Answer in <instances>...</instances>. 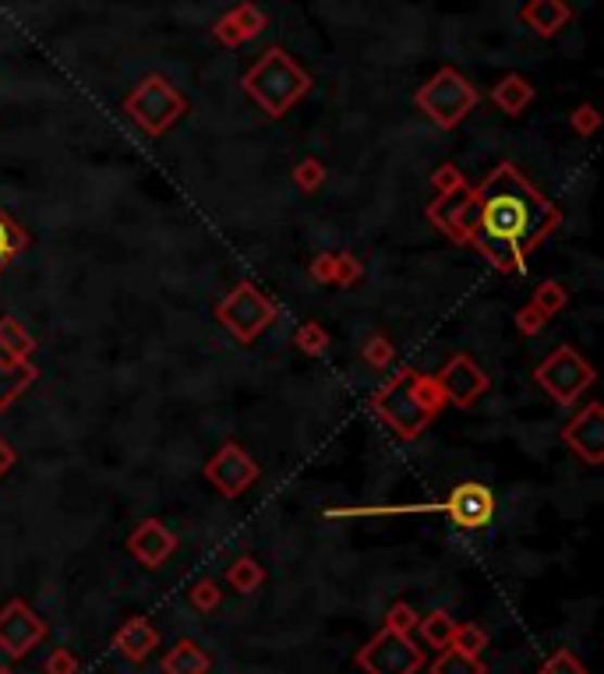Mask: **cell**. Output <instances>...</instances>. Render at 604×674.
Masks as SVG:
<instances>
[{"mask_svg": "<svg viewBox=\"0 0 604 674\" xmlns=\"http://www.w3.org/2000/svg\"><path fill=\"white\" fill-rule=\"evenodd\" d=\"M43 671H47V674H78V671H81V660H78L72 650H67V646H61V650H53V653L47 657Z\"/></svg>", "mask_w": 604, "mask_h": 674, "instance_id": "cell-37", "label": "cell"}, {"mask_svg": "<svg viewBox=\"0 0 604 674\" xmlns=\"http://www.w3.org/2000/svg\"><path fill=\"white\" fill-rule=\"evenodd\" d=\"M414 103L439 131H456L460 124L474 114V106L481 103V92H477L474 81L463 72H456V67H439V72L414 92Z\"/></svg>", "mask_w": 604, "mask_h": 674, "instance_id": "cell-4", "label": "cell"}, {"mask_svg": "<svg viewBox=\"0 0 604 674\" xmlns=\"http://www.w3.org/2000/svg\"><path fill=\"white\" fill-rule=\"evenodd\" d=\"M160 667L163 674H209L213 657H209V650L199 639H177L171 650L163 653Z\"/></svg>", "mask_w": 604, "mask_h": 674, "instance_id": "cell-20", "label": "cell"}, {"mask_svg": "<svg viewBox=\"0 0 604 674\" xmlns=\"http://www.w3.org/2000/svg\"><path fill=\"white\" fill-rule=\"evenodd\" d=\"M29 244H33L29 230H25L11 213H4V208H0V276H4L11 265L18 262V255H25V251H29Z\"/></svg>", "mask_w": 604, "mask_h": 674, "instance_id": "cell-21", "label": "cell"}, {"mask_svg": "<svg viewBox=\"0 0 604 674\" xmlns=\"http://www.w3.org/2000/svg\"><path fill=\"white\" fill-rule=\"evenodd\" d=\"M435 382H439L445 406H456V410H470V406L491 389L488 371L477 364L470 354H453L439 371H435Z\"/></svg>", "mask_w": 604, "mask_h": 674, "instance_id": "cell-10", "label": "cell"}, {"mask_svg": "<svg viewBox=\"0 0 604 674\" xmlns=\"http://www.w3.org/2000/svg\"><path fill=\"white\" fill-rule=\"evenodd\" d=\"M0 674H15V671H11V667H0Z\"/></svg>", "mask_w": 604, "mask_h": 674, "instance_id": "cell-41", "label": "cell"}, {"mask_svg": "<svg viewBox=\"0 0 604 674\" xmlns=\"http://www.w3.org/2000/svg\"><path fill=\"white\" fill-rule=\"evenodd\" d=\"M312 86H315L312 75H307L284 47H269L241 78V89L248 92V100L273 120H284L290 110L312 92Z\"/></svg>", "mask_w": 604, "mask_h": 674, "instance_id": "cell-3", "label": "cell"}, {"mask_svg": "<svg viewBox=\"0 0 604 674\" xmlns=\"http://www.w3.org/2000/svg\"><path fill=\"white\" fill-rule=\"evenodd\" d=\"M276 318H279V304L269 293H262L251 279H241V283L216 304V321L244 346L255 343Z\"/></svg>", "mask_w": 604, "mask_h": 674, "instance_id": "cell-6", "label": "cell"}, {"mask_svg": "<svg viewBox=\"0 0 604 674\" xmlns=\"http://www.w3.org/2000/svg\"><path fill=\"white\" fill-rule=\"evenodd\" d=\"M558 438L576 459H583L587 467H601L604 462V406L597 399L587 403L580 414L562 424Z\"/></svg>", "mask_w": 604, "mask_h": 674, "instance_id": "cell-12", "label": "cell"}, {"mask_svg": "<svg viewBox=\"0 0 604 674\" xmlns=\"http://www.w3.org/2000/svg\"><path fill=\"white\" fill-rule=\"evenodd\" d=\"M361 279H364V262L357 255H350V251H332V283L329 287L350 290V287H357Z\"/></svg>", "mask_w": 604, "mask_h": 674, "instance_id": "cell-27", "label": "cell"}, {"mask_svg": "<svg viewBox=\"0 0 604 674\" xmlns=\"http://www.w3.org/2000/svg\"><path fill=\"white\" fill-rule=\"evenodd\" d=\"M569 128L576 131V135H583V138H590V135H597V128H601V114L594 110V103H580L569 114Z\"/></svg>", "mask_w": 604, "mask_h": 674, "instance_id": "cell-36", "label": "cell"}, {"mask_svg": "<svg viewBox=\"0 0 604 674\" xmlns=\"http://www.w3.org/2000/svg\"><path fill=\"white\" fill-rule=\"evenodd\" d=\"M0 346H4L11 357H18V360H33L39 340H36V335H33L29 329L22 326L18 318L4 315V318H0Z\"/></svg>", "mask_w": 604, "mask_h": 674, "instance_id": "cell-22", "label": "cell"}, {"mask_svg": "<svg viewBox=\"0 0 604 674\" xmlns=\"http://www.w3.org/2000/svg\"><path fill=\"white\" fill-rule=\"evenodd\" d=\"M533 311H538L544 321H552L562 307L569 304V290L562 287V283H555V279H544V283H538V290L530 293V301H527Z\"/></svg>", "mask_w": 604, "mask_h": 674, "instance_id": "cell-24", "label": "cell"}, {"mask_svg": "<svg viewBox=\"0 0 604 674\" xmlns=\"http://www.w3.org/2000/svg\"><path fill=\"white\" fill-rule=\"evenodd\" d=\"M202 473L223 498H241L259 481V462L251 459V453L241 442H223L213 453V459L205 462Z\"/></svg>", "mask_w": 604, "mask_h": 674, "instance_id": "cell-9", "label": "cell"}, {"mask_svg": "<svg viewBox=\"0 0 604 674\" xmlns=\"http://www.w3.org/2000/svg\"><path fill=\"white\" fill-rule=\"evenodd\" d=\"M265 29H269V15H265L255 0H244V4L230 8L227 15H219L209 33H213V39L219 47L237 50V47L251 43V39H259Z\"/></svg>", "mask_w": 604, "mask_h": 674, "instance_id": "cell-14", "label": "cell"}, {"mask_svg": "<svg viewBox=\"0 0 604 674\" xmlns=\"http://www.w3.org/2000/svg\"><path fill=\"white\" fill-rule=\"evenodd\" d=\"M354 660L364 674H417L428 664L425 650H420L411 636L392 632V628L375 632V636L357 650Z\"/></svg>", "mask_w": 604, "mask_h": 674, "instance_id": "cell-8", "label": "cell"}, {"mask_svg": "<svg viewBox=\"0 0 604 674\" xmlns=\"http://www.w3.org/2000/svg\"><path fill=\"white\" fill-rule=\"evenodd\" d=\"M177 533L163 523V519H142L135 530H131V537H128V551L142 561L146 569H160L166 558H171L177 551Z\"/></svg>", "mask_w": 604, "mask_h": 674, "instance_id": "cell-15", "label": "cell"}, {"mask_svg": "<svg viewBox=\"0 0 604 674\" xmlns=\"http://www.w3.org/2000/svg\"><path fill=\"white\" fill-rule=\"evenodd\" d=\"M50 636V625L25 600H8L0 608V650L11 660L29 657Z\"/></svg>", "mask_w": 604, "mask_h": 674, "instance_id": "cell-11", "label": "cell"}, {"mask_svg": "<svg viewBox=\"0 0 604 674\" xmlns=\"http://www.w3.org/2000/svg\"><path fill=\"white\" fill-rule=\"evenodd\" d=\"M227 583L237 589V594H255V589L265 583V565H259L251 555H241L227 565Z\"/></svg>", "mask_w": 604, "mask_h": 674, "instance_id": "cell-25", "label": "cell"}, {"mask_svg": "<svg viewBox=\"0 0 604 674\" xmlns=\"http://www.w3.org/2000/svg\"><path fill=\"white\" fill-rule=\"evenodd\" d=\"M597 382V371L583 354H576L572 346H555L538 368H533V385L544 396H552L558 406H576V399Z\"/></svg>", "mask_w": 604, "mask_h": 674, "instance_id": "cell-7", "label": "cell"}, {"mask_svg": "<svg viewBox=\"0 0 604 674\" xmlns=\"http://www.w3.org/2000/svg\"><path fill=\"white\" fill-rule=\"evenodd\" d=\"M414 628L420 632L425 646H431V650H445V646L453 643L456 622H453V614H449V611H431L425 618H417Z\"/></svg>", "mask_w": 604, "mask_h": 674, "instance_id": "cell-23", "label": "cell"}, {"mask_svg": "<svg viewBox=\"0 0 604 674\" xmlns=\"http://www.w3.org/2000/svg\"><path fill=\"white\" fill-rule=\"evenodd\" d=\"M453 650L460 653H467V657H481L488 650V632L481 625H474V622H456V632H453Z\"/></svg>", "mask_w": 604, "mask_h": 674, "instance_id": "cell-30", "label": "cell"}, {"mask_svg": "<svg viewBox=\"0 0 604 674\" xmlns=\"http://www.w3.org/2000/svg\"><path fill=\"white\" fill-rule=\"evenodd\" d=\"M361 357H364V364H368L372 371H386V368H392V360H397V346H392L389 335L375 332V335L364 340Z\"/></svg>", "mask_w": 604, "mask_h": 674, "instance_id": "cell-28", "label": "cell"}, {"mask_svg": "<svg viewBox=\"0 0 604 674\" xmlns=\"http://www.w3.org/2000/svg\"><path fill=\"white\" fill-rule=\"evenodd\" d=\"M124 114L135 128L149 138H163L174 124L188 114V96L180 92L166 75H149L124 96Z\"/></svg>", "mask_w": 604, "mask_h": 674, "instance_id": "cell-5", "label": "cell"}, {"mask_svg": "<svg viewBox=\"0 0 604 674\" xmlns=\"http://www.w3.org/2000/svg\"><path fill=\"white\" fill-rule=\"evenodd\" d=\"M417 611L411 608L406 600H397V603H389V611H386V625L382 628H392V632H403V636H411L414 625H417Z\"/></svg>", "mask_w": 604, "mask_h": 674, "instance_id": "cell-35", "label": "cell"}, {"mask_svg": "<svg viewBox=\"0 0 604 674\" xmlns=\"http://www.w3.org/2000/svg\"><path fill=\"white\" fill-rule=\"evenodd\" d=\"M431 674H488V664L481 657H467L453 650V646H445V650H439V657H435Z\"/></svg>", "mask_w": 604, "mask_h": 674, "instance_id": "cell-26", "label": "cell"}, {"mask_svg": "<svg viewBox=\"0 0 604 674\" xmlns=\"http://www.w3.org/2000/svg\"><path fill=\"white\" fill-rule=\"evenodd\" d=\"M36 378H39V368L33 360L11 357L8 349L0 346V414L11 410V406L25 396V389H29Z\"/></svg>", "mask_w": 604, "mask_h": 674, "instance_id": "cell-18", "label": "cell"}, {"mask_svg": "<svg viewBox=\"0 0 604 674\" xmlns=\"http://www.w3.org/2000/svg\"><path fill=\"white\" fill-rule=\"evenodd\" d=\"M519 22H524L527 29H533V36L555 39L572 22V8L566 0H527V4L519 8Z\"/></svg>", "mask_w": 604, "mask_h": 674, "instance_id": "cell-17", "label": "cell"}, {"mask_svg": "<svg viewBox=\"0 0 604 674\" xmlns=\"http://www.w3.org/2000/svg\"><path fill=\"white\" fill-rule=\"evenodd\" d=\"M293 343H298L301 354L322 357L329 349V332L322 329V321H304V326H298V332H293Z\"/></svg>", "mask_w": 604, "mask_h": 674, "instance_id": "cell-31", "label": "cell"}, {"mask_svg": "<svg viewBox=\"0 0 604 674\" xmlns=\"http://www.w3.org/2000/svg\"><path fill=\"white\" fill-rule=\"evenodd\" d=\"M110 646H114V653L128 660V664H146L152 650H160V632L152 628L149 618L135 614L114 632V643Z\"/></svg>", "mask_w": 604, "mask_h": 674, "instance_id": "cell-16", "label": "cell"}, {"mask_svg": "<svg viewBox=\"0 0 604 674\" xmlns=\"http://www.w3.org/2000/svg\"><path fill=\"white\" fill-rule=\"evenodd\" d=\"M544 326H548V321H544L538 311H533L530 304H524V307H519V311H516V329H519V335H538Z\"/></svg>", "mask_w": 604, "mask_h": 674, "instance_id": "cell-38", "label": "cell"}, {"mask_svg": "<svg viewBox=\"0 0 604 674\" xmlns=\"http://www.w3.org/2000/svg\"><path fill=\"white\" fill-rule=\"evenodd\" d=\"M533 96H538V89L530 86V78H524L519 72H509L491 86L488 100L495 110H502L505 117H519L533 103Z\"/></svg>", "mask_w": 604, "mask_h": 674, "instance_id": "cell-19", "label": "cell"}, {"mask_svg": "<svg viewBox=\"0 0 604 674\" xmlns=\"http://www.w3.org/2000/svg\"><path fill=\"white\" fill-rule=\"evenodd\" d=\"M15 462H18L15 445H11L8 438H0V476H8L11 470H15Z\"/></svg>", "mask_w": 604, "mask_h": 674, "instance_id": "cell-40", "label": "cell"}, {"mask_svg": "<svg viewBox=\"0 0 604 674\" xmlns=\"http://www.w3.org/2000/svg\"><path fill=\"white\" fill-rule=\"evenodd\" d=\"M290 177H293V188H298V191L315 194L322 185H326V177H329V174H326V163H322V160L304 156V160L290 170Z\"/></svg>", "mask_w": 604, "mask_h": 674, "instance_id": "cell-29", "label": "cell"}, {"mask_svg": "<svg viewBox=\"0 0 604 674\" xmlns=\"http://www.w3.org/2000/svg\"><path fill=\"white\" fill-rule=\"evenodd\" d=\"M428 222L453 244L474 247L502 276H524L527 258L562 227V208L530 185L516 163L491 166V174L425 208Z\"/></svg>", "mask_w": 604, "mask_h": 674, "instance_id": "cell-1", "label": "cell"}, {"mask_svg": "<svg viewBox=\"0 0 604 674\" xmlns=\"http://www.w3.org/2000/svg\"><path fill=\"white\" fill-rule=\"evenodd\" d=\"M188 600H191V608H194V611L209 614V611H216L219 603H223V589H219L216 580H199V583H194V586L188 589Z\"/></svg>", "mask_w": 604, "mask_h": 674, "instance_id": "cell-32", "label": "cell"}, {"mask_svg": "<svg viewBox=\"0 0 604 674\" xmlns=\"http://www.w3.org/2000/svg\"><path fill=\"white\" fill-rule=\"evenodd\" d=\"M442 516H449L463 530H481L491 523V516H495V495L477 481L456 484L442 498Z\"/></svg>", "mask_w": 604, "mask_h": 674, "instance_id": "cell-13", "label": "cell"}, {"mask_svg": "<svg viewBox=\"0 0 604 674\" xmlns=\"http://www.w3.org/2000/svg\"><path fill=\"white\" fill-rule=\"evenodd\" d=\"M538 674H587V664L572 650H555L538 667Z\"/></svg>", "mask_w": 604, "mask_h": 674, "instance_id": "cell-34", "label": "cell"}, {"mask_svg": "<svg viewBox=\"0 0 604 674\" xmlns=\"http://www.w3.org/2000/svg\"><path fill=\"white\" fill-rule=\"evenodd\" d=\"M307 276H312L315 283L329 287L332 283V251H322V255H315L312 265H307Z\"/></svg>", "mask_w": 604, "mask_h": 674, "instance_id": "cell-39", "label": "cell"}, {"mask_svg": "<svg viewBox=\"0 0 604 674\" xmlns=\"http://www.w3.org/2000/svg\"><path fill=\"white\" fill-rule=\"evenodd\" d=\"M470 180L463 177V170L456 163H442L439 170L431 174V188H435V199H442V194H453V191H460V188H467Z\"/></svg>", "mask_w": 604, "mask_h": 674, "instance_id": "cell-33", "label": "cell"}, {"mask_svg": "<svg viewBox=\"0 0 604 674\" xmlns=\"http://www.w3.org/2000/svg\"><path fill=\"white\" fill-rule=\"evenodd\" d=\"M372 410L397 438L414 442L445 410V396L439 382H435V374H425L417 368H400L386 385H378V392L372 396Z\"/></svg>", "mask_w": 604, "mask_h": 674, "instance_id": "cell-2", "label": "cell"}]
</instances>
